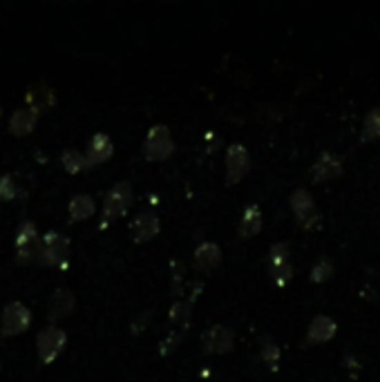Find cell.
<instances>
[{"mask_svg": "<svg viewBox=\"0 0 380 382\" xmlns=\"http://www.w3.org/2000/svg\"><path fill=\"white\" fill-rule=\"evenodd\" d=\"M65 345H68V333L56 324H50L38 331L36 336V349H38V358H41L43 365H52L63 353Z\"/></svg>", "mask_w": 380, "mask_h": 382, "instance_id": "cell-1", "label": "cell"}, {"mask_svg": "<svg viewBox=\"0 0 380 382\" xmlns=\"http://www.w3.org/2000/svg\"><path fill=\"white\" fill-rule=\"evenodd\" d=\"M68 255H70V240L65 235L52 231L41 240V255H38L41 264L54 266V269H65Z\"/></svg>", "mask_w": 380, "mask_h": 382, "instance_id": "cell-2", "label": "cell"}, {"mask_svg": "<svg viewBox=\"0 0 380 382\" xmlns=\"http://www.w3.org/2000/svg\"><path fill=\"white\" fill-rule=\"evenodd\" d=\"M175 152V139L170 135L168 126L164 123H157L148 130V137L144 143V155L150 161H164Z\"/></svg>", "mask_w": 380, "mask_h": 382, "instance_id": "cell-3", "label": "cell"}, {"mask_svg": "<svg viewBox=\"0 0 380 382\" xmlns=\"http://www.w3.org/2000/svg\"><path fill=\"white\" fill-rule=\"evenodd\" d=\"M289 204H291L293 215H296L298 224H300L302 228H307V231H311V228H316V226L320 224L318 206H316V202H313V195L309 193L307 188L293 190Z\"/></svg>", "mask_w": 380, "mask_h": 382, "instance_id": "cell-4", "label": "cell"}, {"mask_svg": "<svg viewBox=\"0 0 380 382\" xmlns=\"http://www.w3.org/2000/svg\"><path fill=\"white\" fill-rule=\"evenodd\" d=\"M130 204H132V186L128 181L114 184L112 190L106 195V202H103V226L112 222V219L126 215Z\"/></svg>", "mask_w": 380, "mask_h": 382, "instance_id": "cell-5", "label": "cell"}, {"mask_svg": "<svg viewBox=\"0 0 380 382\" xmlns=\"http://www.w3.org/2000/svg\"><path fill=\"white\" fill-rule=\"evenodd\" d=\"M32 324V311L21 302H12L7 304L3 311V322H0V336L9 338V336H21Z\"/></svg>", "mask_w": 380, "mask_h": 382, "instance_id": "cell-6", "label": "cell"}, {"mask_svg": "<svg viewBox=\"0 0 380 382\" xmlns=\"http://www.w3.org/2000/svg\"><path fill=\"white\" fill-rule=\"evenodd\" d=\"M251 170V152L242 143H233L226 150V184L233 186L242 181Z\"/></svg>", "mask_w": 380, "mask_h": 382, "instance_id": "cell-7", "label": "cell"}, {"mask_svg": "<svg viewBox=\"0 0 380 382\" xmlns=\"http://www.w3.org/2000/svg\"><path fill=\"white\" fill-rule=\"evenodd\" d=\"M38 255H41V240H38L36 226L34 222H25L16 235V262H38Z\"/></svg>", "mask_w": 380, "mask_h": 382, "instance_id": "cell-8", "label": "cell"}, {"mask_svg": "<svg viewBox=\"0 0 380 382\" xmlns=\"http://www.w3.org/2000/svg\"><path fill=\"white\" fill-rule=\"evenodd\" d=\"M235 345V333L224 327V324H213L202 336V349L204 353H228Z\"/></svg>", "mask_w": 380, "mask_h": 382, "instance_id": "cell-9", "label": "cell"}, {"mask_svg": "<svg viewBox=\"0 0 380 382\" xmlns=\"http://www.w3.org/2000/svg\"><path fill=\"white\" fill-rule=\"evenodd\" d=\"M159 228H161L159 217L152 213V210H144V213H139L135 219H132L130 233H132V240L135 242H150L152 237L159 235Z\"/></svg>", "mask_w": 380, "mask_h": 382, "instance_id": "cell-10", "label": "cell"}, {"mask_svg": "<svg viewBox=\"0 0 380 382\" xmlns=\"http://www.w3.org/2000/svg\"><path fill=\"white\" fill-rule=\"evenodd\" d=\"M342 175V157L336 152H322L311 168L313 181H329Z\"/></svg>", "mask_w": 380, "mask_h": 382, "instance_id": "cell-11", "label": "cell"}, {"mask_svg": "<svg viewBox=\"0 0 380 382\" xmlns=\"http://www.w3.org/2000/svg\"><path fill=\"white\" fill-rule=\"evenodd\" d=\"M195 269L199 273H213L222 264V248L215 242H204L195 248Z\"/></svg>", "mask_w": 380, "mask_h": 382, "instance_id": "cell-12", "label": "cell"}, {"mask_svg": "<svg viewBox=\"0 0 380 382\" xmlns=\"http://www.w3.org/2000/svg\"><path fill=\"white\" fill-rule=\"evenodd\" d=\"M336 331H338V324L334 318H329V315H316L309 324L307 338L304 340H307V345H322V342H329L334 338Z\"/></svg>", "mask_w": 380, "mask_h": 382, "instance_id": "cell-13", "label": "cell"}, {"mask_svg": "<svg viewBox=\"0 0 380 382\" xmlns=\"http://www.w3.org/2000/svg\"><path fill=\"white\" fill-rule=\"evenodd\" d=\"M74 293L68 291V289H59L52 293L50 298V304H47V318H50V322H59L63 318H68V315L74 311Z\"/></svg>", "mask_w": 380, "mask_h": 382, "instance_id": "cell-14", "label": "cell"}, {"mask_svg": "<svg viewBox=\"0 0 380 382\" xmlns=\"http://www.w3.org/2000/svg\"><path fill=\"white\" fill-rule=\"evenodd\" d=\"M114 146H112V139L103 132H97L90 143H88V150H85V157H88L90 166H97V164H106V161L112 157Z\"/></svg>", "mask_w": 380, "mask_h": 382, "instance_id": "cell-15", "label": "cell"}, {"mask_svg": "<svg viewBox=\"0 0 380 382\" xmlns=\"http://www.w3.org/2000/svg\"><path fill=\"white\" fill-rule=\"evenodd\" d=\"M36 119H38V112L32 110V108H21L14 112L12 117V123H9V130H12V135L16 137H25L30 135L36 126Z\"/></svg>", "mask_w": 380, "mask_h": 382, "instance_id": "cell-16", "label": "cell"}, {"mask_svg": "<svg viewBox=\"0 0 380 382\" xmlns=\"http://www.w3.org/2000/svg\"><path fill=\"white\" fill-rule=\"evenodd\" d=\"M202 286L204 284H195L193 295H190L188 300H179V302L173 304V309H170V322H173V324H184V327H188L190 318H193V302L197 298V293H202Z\"/></svg>", "mask_w": 380, "mask_h": 382, "instance_id": "cell-17", "label": "cell"}, {"mask_svg": "<svg viewBox=\"0 0 380 382\" xmlns=\"http://www.w3.org/2000/svg\"><path fill=\"white\" fill-rule=\"evenodd\" d=\"M262 231V210L258 206H246L240 219V235L253 237Z\"/></svg>", "mask_w": 380, "mask_h": 382, "instance_id": "cell-18", "label": "cell"}, {"mask_svg": "<svg viewBox=\"0 0 380 382\" xmlns=\"http://www.w3.org/2000/svg\"><path fill=\"white\" fill-rule=\"evenodd\" d=\"M94 199L90 195H74L70 202V222H85L94 215Z\"/></svg>", "mask_w": 380, "mask_h": 382, "instance_id": "cell-19", "label": "cell"}, {"mask_svg": "<svg viewBox=\"0 0 380 382\" xmlns=\"http://www.w3.org/2000/svg\"><path fill=\"white\" fill-rule=\"evenodd\" d=\"M61 161H63V168L72 175H79V173H83V170L90 168L88 157L79 150H65L61 155Z\"/></svg>", "mask_w": 380, "mask_h": 382, "instance_id": "cell-20", "label": "cell"}, {"mask_svg": "<svg viewBox=\"0 0 380 382\" xmlns=\"http://www.w3.org/2000/svg\"><path fill=\"white\" fill-rule=\"evenodd\" d=\"M27 103H30V108L36 110V112H43L47 110L50 105L54 103V97H52V90L50 88H38V90H32L27 94Z\"/></svg>", "mask_w": 380, "mask_h": 382, "instance_id": "cell-21", "label": "cell"}, {"mask_svg": "<svg viewBox=\"0 0 380 382\" xmlns=\"http://www.w3.org/2000/svg\"><path fill=\"white\" fill-rule=\"evenodd\" d=\"M380 137V105L369 110L363 123V139H378Z\"/></svg>", "mask_w": 380, "mask_h": 382, "instance_id": "cell-22", "label": "cell"}, {"mask_svg": "<svg viewBox=\"0 0 380 382\" xmlns=\"http://www.w3.org/2000/svg\"><path fill=\"white\" fill-rule=\"evenodd\" d=\"M331 275H334V262H331V257H320L316 266L311 269V282L322 284V282H327Z\"/></svg>", "mask_w": 380, "mask_h": 382, "instance_id": "cell-23", "label": "cell"}, {"mask_svg": "<svg viewBox=\"0 0 380 382\" xmlns=\"http://www.w3.org/2000/svg\"><path fill=\"white\" fill-rule=\"evenodd\" d=\"M269 275H271V280H273L275 286H284V284H289L291 278H293V266H291V262L269 266Z\"/></svg>", "mask_w": 380, "mask_h": 382, "instance_id": "cell-24", "label": "cell"}, {"mask_svg": "<svg viewBox=\"0 0 380 382\" xmlns=\"http://www.w3.org/2000/svg\"><path fill=\"white\" fill-rule=\"evenodd\" d=\"M282 351L280 347L275 345L271 338H262V360L269 365L271 369H278V362H280Z\"/></svg>", "mask_w": 380, "mask_h": 382, "instance_id": "cell-25", "label": "cell"}, {"mask_svg": "<svg viewBox=\"0 0 380 382\" xmlns=\"http://www.w3.org/2000/svg\"><path fill=\"white\" fill-rule=\"evenodd\" d=\"M289 255H291V246L287 242H278V244H273L271 246V251H269V266H275V264H284V262H289Z\"/></svg>", "mask_w": 380, "mask_h": 382, "instance_id": "cell-26", "label": "cell"}, {"mask_svg": "<svg viewBox=\"0 0 380 382\" xmlns=\"http://www.w3.org/2000/svg\"><path fill=\"white\" fill-rule=\"evenodd\" d=\"M170 273H173V293H179L184 289V273H186V266L184 260H173L170 262Z\"/></svg>", "mask_w": 380, "mask_h": 382, "instance_id": "cell-27", "label": "cell"}, {"mask_svg": "<svg viewBox=\"0 0 380 382\" xmlns=\"http://www.w3.org/2000/svg\"><path fill=\"white\" fill-rule=\"evenodd\" d=\"M182 338H184L182 331H173V333H170V336L164 342H161V347H159L161 356H170V353H175V349L182 345Z\"/></svg>", "mask_w": 380, "mask_h": 382, "instance_id": "cell-28", "label": "cell"}, {"mask_svg": "<svg viewBox=\"0 0 380 382\" xmlns=\"http://www.w3.org/2000/svg\"><path fill=\"white\" fill-rule=\"evenodd\" d=\"M16 195V184L12 177H0V202H7V199H14Z\"/></svg>", "mask_w": 380, "mask_h": 382, "instance_id": "cell-29", "label": "cell"}, {"mask_svg": "<svg viewBox=\"0 0 380 382\" xmlns=\"http://www.w3.org/2000/svg\"><path fill=\"white\" fill-rule=\"evenodd\" d=\"M152 318V311H146V313H141L139 318L135 320V324H132V333H139L141 329H146L148 327V322Z\"/></svg>", "mask_w": 380, "mask_h": 382, "instance_id": "cell-30", "label": "cell"}]
</instances>
